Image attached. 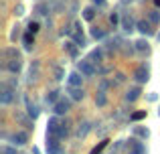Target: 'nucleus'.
<instances>
[{"instance_id": "nucleus-1", "label": "nucleus", "mask_w": 160, "mask_h": 154, "mask_svg": "<svg viewBox=\"0 0 160 154\" xmlns=\"http://www.w3.org/2000/svg\"><path fill=\"white\" fill-rule=\"evenodd\" d=\"M77 69H79V73H81L83 77H93L95 75V67H93V63H91L89 59L79 61V63H77Z\"/></svg>"}, {"instance_id": "nucleus-2", "label": "nucleus", "mask_w": 160, "mask_h": 154, "mask_svg": "<svg viewBox=\"0 0 160 154\" xmlns=\"http://www.w3.org/2000/svg\"><path fill=\"white\" fill-rule=\"evenodd\" d=\"M134 79H136L138 83H146L150 79V71H148V65H138L136 71H134Z\"/></svg>"}, {"instance_id": "nucleus-3", "label": "nucleus", "mask_w": 160, "mask_h": 154, "mask_svg": "<svg viewBox=\"0 0 160 154\" xmlns=\"http://www.w3.org/2000/svg\"><path fill=\"white\" fill-rule=\"evenodd\" d=\"M136 28L142 32V35H146V37L154 35V31H152V22H150V20H138V22H136Z\"/></svg>"}, {"instance_id": "nucleus-4", "label": "nucleus", "mask_w": 160, "mask_h": 154, "mask_svg": "<svg viewBox=\"0 0 160 154\" xmlns=\"http://www.w3.org/2000/svg\"><path fill=\"white\" fill-rule=\"evenodd\" d=\"M67 81H69V87H81V81H83V75L79 71H73L69 77H67Z\"/></svg>"}, {"instance_id": "nucleus-5", "label": "nucleus", "mask_w": 160, "mask_h": 154, "mask_svg": "<svg viewBox=\"0 0 160 154\" xmlns=\"http://www.w3.org/2000/svg\"><path fill=\"white\" fill-rule=\"evenodd\" d=\"M55 114L57 116H63V114H67L69 112V102H65V99H59L57 103H55Z\"/></svg>"}, {"instance_id": "nucleus-6", "label": "nucleus", "mask_w": 160, "mask_h": 154, "mask_svg": "<svg viewBox=\"0 0 160 154\" xmlns=\"http://www.w3.org/2000/svg\"><path fill=\"white\" fill-rule=\"evenodd\" d=\"M122 28H124L126 32L136 31V22L132 20V16H124V18H122Z\"/></svg>"}, {"instance_id": "nucleus-7", "label": "nucleus", "mask_w": 160, "mask_h": 154, "mask_svg": "<svg viewBox=\"0 0 160 154\" xmlns=\"http://www.w3.org/2000/svg\"><path fill=\"white\" fill-rule=\"evenodd\" d=\"M6 67H8V71H10V73H18L20 67H22V63H20V57H14V59H10Z\"/></svg>"}, {"instance_id": "nucleus-8", "label": "nucleus", "mask_w": 160, "mask_h": 154, "mask_svg": "<svg viewBox=\"0 0 160 154\" xmlns=\"http://www.w3.org/2000/svg\"><path fill=\"white\" fill-rule=\"evenodd\" d=\"M69 93H71V99H75V102H81V99L85 97V91H83L81 87H71Z\"/></svg>"}, {"instance_id": "nucleus-9", "label": "nucleus", "mask_w": 160, "mask_h": 154, "mask_svg": "<svg viewBox=\"0 0 160 154\" xmlns=\"http://www.w3.org/2000/svg\"><path fill=\"white\" fill-rule=\"evenodd\" d=\"M132 142V152L130 154H146V146L142 142H138V140H130Z\"/></svg>"}, {"instance_id": "nucleus-10", "label": "nucleus", "mask_w": 160, "mask_h": 154, "mask_svg": "<svg viewBox=\"0 0 160 154\" xmlns=\"http://www.w3.org/2000/svg\"><path fill=\"white\" fill-rule=\"evenodd\" d=\"M89 61H91V63H102V61H103V51H102V49H95V51H91L89 53Z\"/></svg>"}, {"instance_id": "nucleus-11", "label": "nucleus", "mask_w": 160, "mask_h": 154, "mask_svg": "<svg viewBox=\"0 0 160 154\" xmlns=\"http://www.w3.org/2000/svg\"><path fill=\"white\" fill-rule=\"evenodd\" d=\"M22 43H24V49H27V51H31V49H32V45H35V35H32V32L28 31L27 35L22 37Z\"/></svg>"}, {"instance_id": "nucleus-12", "label": "nucleus", "mask_w": 160, "mask_h": 154, "mask_svg": "<svg viewBox=\"0 0 160 154\" xmlns=\"http://www.w3.org/2000/svg\"><path fill=\"white\" fill-rule=\"evenodd\" d=\"M27 110H28V116H31V120H37V118H39V114H41L39 107H37L35 103H31L28 99H27Z\"/></svg>"}, {"instance_id": "nucleus-13", "label": "nucleus", "mask_w": 160, "mask_h": 154, "mask_svg": "<svg viewBox=\"0 0 160 154\" xmlns=\"http://www.w3.org/2000/svg\"><path fill=\"white\" fill-rule=\"evenodd\" d=\"M47 126H49V128H47L49 134H55V136H57V130H59V126H61V124H59V120H57V118H51Z\"/></svg>"}, {"instance_id": "nucleus-14", "label": "nucleus", "mask_w": 160, "mask_h": 154, "mask_svg": "<svg viewBox=\"0 0 160 154\" xmlns=\"http://www.w3.org/2000/svg\"><path fill=\"white\" fill-rule=\"evenodd\" d=\"M140 97V87H132V89L126 93V102H136Z\"/></svg>"}, {"instance_id": "nucleus-15", "label": "nucleus", "mask_w": 160, "mask_h": 154, "mask_svg": "<svg viewBox=\"0 0 160 154\" xmlns=\"http://www.w3.org/2000/svg\"><path fill=\"white\" fill-rule=\"evenodd\" d=\"M136 51H140V53H150V47H148V41L146 39H140V41H136Z\"/></svg>"}, {"instance_id": "nucleus-16", "label": "nucleus", "mask_w": 160, "mask_h": 154, "mask_svg": "<svg viewBox=\"0 0 160 154\" xmlns=\"http://www.w3.org/2000/svg\"><path fill=\"white\" fill-rule=\"evenodd\" d=\"M12 140H14V144H16V146H22V144H27L28 136L24 134V132H18V134H14V136H12Z\"/></svg>"}, {"instance_id": "nucleus-17", "label": "nucleus", "mask_w": 160, "mask_h": 154, "mask_svg": "<svg viewBox=\"0 0 160 154\" xmlns=\"http://www.w3.org/2000/svg\"><path fill=\"white\" fill-rule=\"evenodd\" d=\"M12 97H14V93H12L10 89H4V91H2V95H0V102H2L4 106H8V103L12 102Z\"/></svg>"}, {"instance_id": "nucleus-18", "label": "nucleus", "mask_w": 160, "mask_h": 154, "mask_svg": "<svg viewBox=\"0 0 160 154\" xmlns=\"http://www.w3.org/2000/svg\"><path fill=\"white\" fill-rule=\"evenodd\" d=\"M91 37H93L95 41H102L103 37H106V31H103L102 27H93L91 28Z\"/></svg>"}, {"instance_id": "nucleus-19", "label": "nucleus", "mask_w": 160, "mask_h": 154, "mask_svg": "<svg viewBox=\"0 0 160 154\" xmlns=\"http://www.w3.org/2000/svg\"><path fill=\"white\" fill-rule=\"evenodd\" d=\"M106 102H108V99H106V91H98V95H95V103H98V106L99 107H103V106H106Z\"/></svg>"}, {"instance_id": "nucleus-20", "label": "nucleus", "mask_w": 160, "mask_h": 154, "mask_svg": "<svg viewBox=\"0 0 160 154\" xmlns=\"http://www.w3.org/2000/svg\"><path fill=\"white\" fill-rule=\"evenodd\" d=\"M83 18H85V20H93L95 18V8L93 6H87L85 10H83Z\"/></svg>"}, {"instance_id": "nucleus-21", "label": "nucleus", "mask_w": 160, "mask_h": 154, "mask_svg": "<svg viewBox=\"0 0 160 154\" xmlns=\"http://www.w3.org/2000/svg\"><path fill=\"white\" fill-rule=\"evenodd\" d=\"M148 20H150L152 24H158V22H160V12H158V10H150V12H148Z\"/></svg>"}, {"instance_id": "nucleus-22", "label": "nucleus", "mask_w": 160, "mask_h": 154, "mask_svg": "<svg viewBox=\"0 0 160 154\" xmlns=\"http://www.w3.org/2000/svg\"><path fill=\"white\" fill-rule=\"evenodd\" d=\"M35 12H37V14H41V16H45V14H49V6H47V4H37Z\"/></svg>"}, {"instance_id": "nucleus-23", "label": "nucleus", "mask_w": 160, "mask_h": 154, "mask_svg": "<svg viewBox=\"0 0 160 154\" xmlns=\"http://www.w3.org/2000/svg\"><path fill=\"white\" fill-rule=\"evenodd\" d=\"M75 45L77 47H85V37H83V32H75Z\"/></svg>"}, {"instance_id": "nucleus-24", "label": "nucleus", "mask_w": 160, "mask_h": 154, "mask_svg": "<svg viewBox=\"0 0 160 154\" xmlns=\"http://www.w3.org/2000/svg\"><path fill=\"white\" fill-rule=\"evenodd\" d=\"M67 134H69V128H67V124H61V126H59V130H57V136H59V138H65Z\"/></svg>"}, {"instance_id": "nucleus-25", "label": "nucleus", "mask_w": 160, "mask_h": 154, "mask_svg": "<svg viewBox=\"0 0 160 154\" xmlns=\"http://www.w3.org/2000/svg\"><path fill=\"white\" fill-rule=\"evenodd\" d=\"M59 102V91H51L47 95V103H57Z\"/></svg>"}, {"instance_id": "nucleus-26", "label": "nucleus", "mask_w": 160, "mask_h": 154, "mask_svg": "<svg viewBox=\"0 0 160 154\" xmlns=\"http://www.w3.org/2000/svg\"><path fill=\"white\" fill-rule=\"evenodd\" d=\"M108 142H109V140H103V142H99V144H98V146H95V148H93V150H91V154H99V152H102V150H103V148H106V146H108Z\"/></svg>"}, {"instance_id": "nucleus-27", "label": "nucleus", "mask_w": 160, "mask_h": 154, "mask_svg": "<svg viewBox=\"0 0 160 154\" xmlns=\"http://www.w3.org/2000/svg\"><path fill=\"white\" fill-rule=\"evenodd\" d=\"M87 132H89V124H81V126H79V132H77V136H79V138H83V136H85Z\"/></svg>"}, {"instance_id": "nucleus-28", "label": "nucleus", "mask_w": 160, "mask_h": 154, "mask_svg": "<svg viewBox=\"0 0 160 154\" xmlns=\"http://www.w3.org/2000/svg\"><path fill=\"white\" fill-rule=\"evenodd\" d=\"M73 45H75V43H65V49L71 53V57H77V49H75Z\"/></svg>"}, {"instance_id": "nucleus-29", "label": "nucleus", "mask_w": 160, "mask_h": 154, "mask_svg": "<svg viewBox=\"0 0 160 154\" xmlns=\"http://www.w3.org/2000/svg\"><path fill=\"white\" fill-rule=\"evenodd\" d=\"M39 22H32V20H31V22H28V31H31L32 32V35H37V32H39Z\"/></svg>"}, {"instance_id": "nucleus-30", "label": "nucleus", "mask_w": 160, "mask_h": 154, "mask_svg": "<svg viewBox=\"0 0 160 154\" xmlns=\"http://www.w3.org/2000/svg\"><path fill=\"white\" fill-rule=\"evenodd\" d=\"M144 118H146V112H134V114H132V120H134V122L144 120Z\"/></svg>"}, {"instance_id": "nucleus-31", "label": "nucleus", "mask_w": 160, "mask_h": 154, "mask_svg": "<svg viewBox=\"0 0 160 154\" xmlns=\"http://www.w3.org/2000/svg\"><path fill=\"white\" fill-rule=\"evenodd\" d=\"M134 132L138 136H142V138H148V130H144V128H134Z\"/></svg>"}, {"instance_id": "nucleus-32", "label": "nucleus", "mask_w": 160, "mask_h": 154, "mask_svg": "<svg viewBox=\"0 0 160 154\" xmlns=\"http://www.w3.org/2000/svg\"><path fill=\"white\" fill-rule=\"evenodd\" d=\"M63 75H65V71L61 67H55V79H63Z\"/></svg>"}, {"instance_id": "nucleus-33", "label": "nucleus", "mask_w": 160, "mask_h": 154, "mask_svg": "<svg viewBox=\"0 0 160 154\" xmlns=\"http://www.w3.org/2000/svg\"><path fill=\"white\" fill-rule=\"evenodd\" d=\"M14 14H16V16H22V14H24V6H22V4H18V6L14 8Z\"/></svg>"}, {"instance_id": "nucleus-34", "label": "nucleus", "mask_w": 160, "mask_h": 154, "mask_svg": "<svg viewBox=\"0 0 160 154\" xmlns=\"http://www.w3.org/2000/svg\"><path fill=\"white\" fill-rule=\"evenodd\" d=\"M109 22H112V24H113V27H116V24H118V22H120V18H118V14H116V12H113V14H112V16H109Z\"/></svg>"}, {"instance_id": "nucleus-35", "label": "nucleus", "mask_w": 160, "mask_h": 154, "mask_svg": "<svg viewBox=\"0 0 160 154\" xmlns=\"http://www.w3.org/2000/svg\"><path fill=\"white\" fill-rule=\"evenodd\" d=\"M93 4H95V6H99V8H106L108 6L106 0H93Z\"/></svg>"}, {"instance_id": "nucleus-36", "label": "nucleus", "mask_w": 160, "mask_h": 154, "mask_svg": "<svg viewBox=\"0 0 160 154\" xmlns=\"http://www.w3.org/2000/svg\"><path fill=\"white\" fill-rule=\"evenodd\" d=\"M2 154H16V148H10V146H4Z\"/></svg>"}, {"instance_id": "nucleus-37", "label": "nucleus", "mask_w": 160, "mask_h": 154, "mask_svg": "<svg viewBox=\"0 0 160 154\" xmlns=\"http://www.w3.org/2000/svg\"><path fill=\"white\" fill-rule=\"evenodd\" d=\"M47 152H49V154H61V148H59V146H55V148H47Z\"/></svg>"}, {"instance_id": "nucleus-38", "label": "nucleus", "mask_w": 160, "mask_h": 154, "mask_svg": "<svg viewBox=\"0 0 160 154\" xmlns=\"http://www.w3.org/2000/svg\"><path fill=\"white\" fill-rule=\"evenodd\" d=\"M18 28H20V27H14V31H12V35H10V39H12V41L18 37Z\"/></svg>"}, {"instance_id": "nucleus-39", "label": "nucleus", "mask_w": 160, "mask_h": 154, "mask_svg": "<svg viewBox=\"0 0 160 154\" xmlns=\"http://www.w3.org/2000/svg\"><path fill=\"white\" fill-rule=\"evenodd\" d=\"M154 4H156V6L160 8V0H154Z\"/></svg>"}, {"instance_id": "nucleus-40", "label": "nucleus", "mask_w": 160, "mask_h": 154, "mask_svg": "<svg viewBox=\"0 0 160 154\" xmlns=\"http://www.w3.org/2000/svg\"><path fill=\"white\" fill-rule=\"evenodd\" d=\"M128 2H132V0H122V4H128Z\"/></svg>"}, {"instance_id": "nucleus-41", "label": "nucleus", "mask_w": 160, "mask_h": 154, "mask_svg": "<svg viewBox=\"0 0 160 154\" xmlns=\"http://www.w3.org/2000/svg\"><path fill=\"white\" fill-rule=\"evenodd\" d=\"M156 37H158V41H160V32H158V35H156Z\"/></svg>"}, {"instance_id": "nucleus-42", "label": "nucleus", "mask_w": 160, "mask_h": 154, "mask_svg": "<svg viewBox=\"0 0 160 154\" xmlns=\"http://www.w3.org/2000/svg\"><path fill=\"white\" fill-rule=\"evenodd\" d=\"M158 114H160V112H158Z\"/></svg>"}]
</instances>
